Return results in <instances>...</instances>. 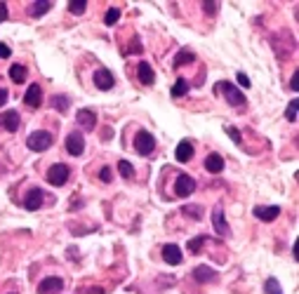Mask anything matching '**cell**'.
Listing matches in <instances>:
<instances>
[{
  "label": "cell",
  "mask_w": 299,
  "mask_h": 294,
  "mask_svg": "<svg viewBox=\"0 0 299 294\" xmlns=\"http://www.w3.org/2000/svg\"><path fill=\"white\" fill-rule=\"evenodd\" d=\"M10 78H12V82H24L26 80V69L21 64H14L12 69H10Z\"/></svg>",
  "instance_id": "21"
},
{
  "label": "cell",
  "mask_w": 299,
  "mask_h": 294,
  "mask_svg": "<svg viewBox=\"0 0 299 294\" xmlns=\"http://www.w3.org/2000/svg\"><path fill=\"white\" fill-rule=\"evenodd\" d=\"M95 85L99 89H111L116 85V78H113V73H111L109 69H99L95 73Z\"/></svg>",
  "instance_id": "8"
},
{
  "label": "cell",
  "mask_w": 299,
  "mask_h": 294,
  "mask_svg": "<svg viewBox=\"0 0 299 294\" xmlns=\"http://www.w3.org/2000/svg\"><path fill=\"white\" fill-rule=\"evenodd\" d=\"M118 19H120V10H116V7H111L109 12H106V26H116Z\"/></svg>",
  "instance_id": "29"
},
{
  "label": "cell",
  "mask_w": 299,
  "mask_h": 294,
  "mask_svg": "<svg viewBox=\"0 0 299 294\" xmlns=\"http://www.w3.org/2000/svg\"><path fill=\"white\" fill-rule=\"evenodd\" d=\"M207 242V238L205 235H198V238H193V240H189V252L191 254H198L200 252V247Z\"/></svg>",
  "instance_id": "26"
},
{
  "label": "cell",
  "mask_w": 299,
  "mask_h": 294,
  "mask_svg": "<svg viewBox=\"0 0 299 294\" xmlns=\"http://www.w3.org/2000/svg\"><path fill=\"white\" fill-rule=\"evenodd\" d=\"M42 200H45V195H42L40 188H31V191L26 193V198H24V207L31 210V212H35V210H40Z\"/></svg>",
  "instance_id": "7"
},
{
  "label": "cell",
  "mask_w": 299,
  "mask_h": 294,
  "mask_svg": "<svg viewBox=\"0 0 299 294\" xmlns=\"http://www.w3.org/2000/svg\"><path fill=\"white\" fill-rule=\"evenodd\" d=\"M66 151L71 156H82V151H85V137H82L80 132H71L66 137Z\"/></svg>",
  "instance_id": "6"
},
{
  "label": "cell",
  "mask_w": 299,
  "mask_h": 294,
  "mask_svg": "<svg viewBox=\"0 0 299 294\" xmlns=\"http://www.w3.org/2000/svg\"><path fill=\"white\" fill-rule=\"evenodd\" d=\"M215 89H217V92H224L226 102L231 104V106H243V104H245V94L240 92L238 87H233L231 82H219Z\"/></svg>",
  "instance_id": "1"
},
{
  "label": "cell",
  "mask_w": 299,
  "mask_h": 294,
  "mask_svg": "<svg viewBox=\"0 0 299 294\" xmlns=\"http://www.w3.org/2000/svg\"><path fill=\"white\" fill-rule=\"evenodd\" d=\"M212 221H215V231H217L219 235H229V224L224 221V210H222V207H215Z\"/></svg>",
  "instance_id": "16"
},
{
  "label": "cell",
  "mask_w": 299,
  "mask_h": 294,
  "mask_svg": "<svg viewBox=\"0 0 299 294\" xmlns=\"http://www.w3.org/2000/svg\"><path fill=\"white\" fill-rule=\"evenodd\" d=\"M175 156H177L179 163H189L191 158H193V144H191L189 139H184V141H179L177 151H175Z\"/></svg>",
  "instance_id": "15"
},
{
  "label": "cell",
  "mask_w": 299,
  "mask_h": 294,
  "mask_svg": "<svg viewBox=\"0 0 299 294\" xmlns=\"http://www.w3.org/2000/svg\"><path fill=\"white\" fill-rule=\"evenodd\" d=\"M99 179H102L104 184H109L111 179H113V172H111V167H102V172H99Z\"/></svg>",
  "instance_id": "33"
},
{
  "label": "cell",
  "mask_w": 299,
  "mask_h": 294,
  "mask_svg": "<svg viewBox=\"0 0 299 294\" xmlns=\"http://www.w3.org/2000/svg\"><path fill=\"white\" fill-rule=\"evenodd\" d=\"M238 82H240V87H250V78L245 73H238Z\"/></svg>",
  "instance_id": "36"
},
{
  "label": "cell",
  "mask_w": 299,
  "mask_h": 294,
  "mask_svg": "<svg viewBox=\"0 0 299 294\" xmlns=\"http://www.w3.org/2000/svg\"><path fill=\"white\" fill-rule=\"evenodd\" d=\"M10 55H12V52H10V47H7L5 42H0V59H7Z\"/></svg>",
  "instance_id": "35"
},
{
  "label": "cell",
  "mask_w": 299,
  "mask_h": 294,
  "mask_svg": "<svg viewBox=\"0 0 299 294\" xmlns=\"http://www.w3.org/2000/svg\"><path fill=\"white\" fill-rule=\"evenodd\" d=\"M193 280H196V282L217 280V273H215L210 266H196V268H193Z\"/></svg>",
  "instance_id": "17"
},
{
  "label": "cell",
  "mask_w": 299,
  "mask_h": 294,
  "mask_svg": "<svg viewBox=\"0 0 299 294\" xmlns=\"http://www.w3.org/2000/svg\"><path fill=\"white\" fill-rule=\"evenodd\" d=\"M285 118H287V120H290V123H294V120H297V99H292V102L287 104Z\"/></svg>",
  "instance_id": "30"
},
{
  "label": "cell",
  "mask_w": 299,
  "mask_h": 294,
  "mask_svg": "<svg viewBox=\"0 0 299 294\" xmlns=\"http://www.w3.org/2000/svg\"><path fill=\"white\" fill-rule=\"evenodd\" d=\"M226 134L233 139V144H240V141H243V137H240V132L236 130V127H226Z\"/></svg>",
  "instance_id": "32"
},
{
  "label": "cell",
  "mask_w": 299,
  "mask_h": 294,
  "mask_svg": "<svg viewBox=\"0 0 299 294\" xmlns=\"http://www.w3.org/2000/svg\"><path fill=\"white\" fill-rule=\"evenodd\" d=\"M137 78L142 80V85H153L156 75H153V69H151L149 62H139V66H137Z\"/></svg>",
  "instance_id": "13"
},
{
  "label": "cell",
  "mask_w": 299,
  "mask_h": 294,
  "mask_svg": "<svg viewBox=\"0 0 299 294\" xmlns=\"http://www.w3.org/2000/svg\"><path fill=\"white\" fill-rule=\"evenodd\" d=\"M193 191H196V181H193V177H189V174H179L177 181H175V195H179V198H189Z\"/></svg>",
  "instance_id": "4"
},
{
  "label": "cell",
  "mask_w": 299,
  "mask_h": 294,
  "mask_svg": "<svg viewBox=\"0 0 299 294\" xmlns=\"http://www.w3.org/2000/svg\"><path fill=\"white\" fill-rule=\"evenodd\" d=\"M264 292L266 294H283V289H280V282L276 280V278H269V280L264 282Z\"/></svg>",
  "instance_id": "24"
},
{
  "label": "cell",
  "mask_w": 299,
  "mask_h": 294,
  "mask_svg": "<svg viewBox=\"0 0 299 294\" xmlns=\"http://www.w3.org/2000/svg\"><path fill=\"white\" fill-rule=\"evenodd\" d=\"M7 96H10V94H7V89H3V87H0V106H3V104L7 102Z\"/></svg>",
  "instance_id": "38"
},
{
  "label": "cell",
  "mask_w": 299,
  "mask_h": 294,
  "mask_svg": "<svg viewBox=\"0 0 299 294\" xmlns=\"http://www.w3.org/2000/svg\"><path fill=\"white\" fill-rule=\"evenodd\" d=\"M118 172H120L122 179H132V174H135V167H132L127 160H120V163H118Z\"/></svg>",
  "instance_id": "25"
},
{
  "label": "cell",
  "mask_w": 299,
  "mask_h": 294,
  "mask_svg": "<svg viewBox=\"0 0 299 294\" xmlns=\"http://www.w3.org/2000/svg\"><path fill=\"white\" fill-rule=\"evenodd\" d=\"M0 123H3V127L7 132H17L19 130V113L17 111H7L5 116L0 118Z\"/></svg>",
  "instance_id": "19"
},
{
  "label": "cell",
  "mask_w": 299,
  "mask_h": 294,
  "mask_svg": "<svg viewBox=\"0 0 299 294\" xmlns=\"http://www.w3.org/2000/svg\"><path fill=\"white\" fill-rule=\"evenodd\" d=\"M52 106H55L57 111H61V113H64V111L68 109V99H66V96H55V102H52Z\"/></svg>",
  "instance_id": "31"
},
{
  "label": "cell",
  "mask_w": 299,
  "mask_h": 294,
  "mask_svg": "<svg viewBox=\"0 0 299 294\" xmlns=\"http://www.w3.org/2000/svg\"><path fill=\"white\" fill-rule=\"evenodd\" d=\"M26 146L31 151H38V153H40V151H48L50 146H52V134H50V132H33V134L26 139Z\"/></svg>",
  "instance_id": "2"
},
{
  "label": "cell",
  "mask_w": 299,
  "mask_h": 294,
  "mask_svg": "<svg viewBox=\"0 0 299 294\" xmlns=\"http://www.w3.org/2000/svg\"><path fill=\"white\" fill-rule=\"evenodd\" d=\"M196 59V55L191 52V50H182L177 57H175V69H179V66H186V64H191Z\"/></svg>",
  "instance_id": "20"
},
{
  "label": "cell",
  "mask_w": 299,
  "mask_h": 294,
  "mask_svg": "<svg viewBox=\"0 0 299 294\" xmlns=\"http://www.w3.org/2000/svg\"><path fill=\"white\" fill-rule=\"evenodd\" d=\"M85 0H71V3H68V12L71 14H82L85 12Z\"/></svg>",
  "instance_id": "28"
},
{
  "label": "cell",
  "mask_w": 299,
  "mask_h": 294,
  "mask_svg": "<svg viewBox=\"0 0 299 294\" xmlns=\"http://www.w3.org/2000/svg\"><path fill=\"white\" fill-rule=\"evenodd\" d=\"M50 7H52V3H48V0H42V3H33L28 12H31V17H40V14L50 12Z\"/></svg>",
  "instance_id": "22"
},
{
  "label": "cell",
  "mask_w": 299,
  "mask_h": 294,
  "mask_svg": "<svg viewBox=\"0 0 299 294\" xmlns=\"http://www.w3.org/2000/svg\"><path fill=\"white\" fill-rule=\"evenodd\" d=\"M135 149L139 151L142 156H149V153H153V149H156V139H153V134H149V132H137Z\"/></svg>",
  "instance_id": "5"
},
{
  "label": "cell",
  "mask_w": 299,
  "mask_h": 294,
  "mask_svg": "<svg viewBox=\"0 0 299 294\" xmlns=\"http://www.w3.org/2000/svg\"><path fill=\"white\" fill-rule=\"evenodd\" d=\"M182 212L186 214V217H193V219H200V217H203V210H200V205H184Z\"/></svg>",
  "instance_id": "27"
},
{
  "label": "cell",
  "mask_w": 299,
  "mask_h": 294,
  "mask_svg": "<svg viewBox=\"0 0 299 294\" xmlns=\"http://www.w3.org/2000/svg\"><path fill=\"white\" fill-rule=\"evenodd\" d=\"M78 125L85 127V130H95L97 127V113L95 111H90V109L78 111Z\"/></svg>",
  "instance_id": "11"
},
{
  "label": "cell",
  "mask_w": 299,
  "mask_h": 294,
  "mask_svg": "<svg viewBox=\"0 0 299 294\" xmlns=\"http://www.w3.org/2000/svg\"><path fill=\"white\" fill-rule=\"evenodd\" d=\"M68 167L64 163H57V165H52L48 170V184H52V186H64L68 181Z\"/></svg>",
  "instance_id": "3"
},
{
  "label": "cell",
  "mask_w": 299,
  "mask_h": 294,
  "mask_svg": "<svg viewBox=\"0 0 299 294\" xmlns=\"http://www.w3.org/2000/svg\"><path fill=\"white\" fill-rule=\"evenodd\" d=\"M278 214H280V207L276 205H269V207H254V217L262 221H273V219H278Z\"/></svg>",
  "instance_id": "14"
},
{
  "label": "cell",
  "mask_w": 299,
  "mask_h": 294,
  "mask_svg": "<svg viewBox=\"0 0 299 294\" xmlns=\"http://www.w3.org/2000/svg\"><path fill=\"white\" fill-rule=\"evenodd\" d=\"M24 102H26V106H31V109H38V106L42 104L40 85H31V87L26 89V94H24Z\"/></svg>",
  "instance_id": "10"
},
{
  "label": "cell",
  "mask_w": 299,
  "mask_h": 294,
  "mask_svg": "<svg viewBox=\"0 0 299 294\" xmlns=\"http://www.w3.org/2000/svg\"><path fill=\"white\" fill-rule=\"evenodd\" d=\"M163 259H165V264L177 266V264H182V250H179L177 245H165L163 247Z\"/></svg>",
  "instance_id": "12"
},
{
  "label": "cell",
  "mask_w": 299,
  "mask_h": 294,
  "mask_svg": "<svg viewBox=\"0 0 299 294\" xmlns=\"http://www.w3.org/2000/svg\"><path fill=\"white\" fill-rule=\"evenodd\" d=\"M186 92H189V82H186V78H179V80L175 82V87H172V96L179 99V96H184Z\"/></svg>",
  "instance_id": "23"
},
{
  "label": "cell",
  "mask_w": 299,
  "mask_h": 294,
  "mask_svg": "<svg viewBox=\"0 0 299 294\" xmlns=\"http://www.w3.org/2000/svg\"><path fill=\"white\" fill-rule=\"evenodd\" d=\"M203 10L207 14H215V12H217V3H203Z\"/></svg>",
  "instance_id": "34"
},
{
  "label": "cell",
  "mask_w": 299,
  "mask_h": 294,
  "mask_svg": "<svg viewBox=\"0 0 299 294\" xmlns=\"http://www.w3.org/2000/svg\"><path fill=\"white\" fill-rule=\"evenodd\" d=\"M7 19V5L5 3H0V24Z\"/></svg>",
  "instance_id": "37"
},
{
  "label": "cell",
  "mask_w": 299,
  "mask_h": 294,
  "mask_svg": "<svg viewBox=\"0 0 299 294\" xmlns=\"http://www.w3.org/2000/svg\"><path fill=\"white\" fill-rule=\"evenodd\" d=\"M61 287H64V280H61V278H45V280H40V285H38V294H57Z\"/></svg>",
  "instance_id": "9"
},
{
  "label": "cell",
  "mask_w": 299,
  "mask_h": 294,
  "mask_svg": "<svg viewBox=\"0 0 299 294\" xmlns=\"http://www.w3.org/2000/svg\"><path fill=\"white\" fill-rule=\"evenodd\" d=\"M205 170L212 172V174H219V172L224 170V158L217 156V153H210V156L205 158Z\"/></svg>",
  "instance_id": "18"
}]
</instances>
